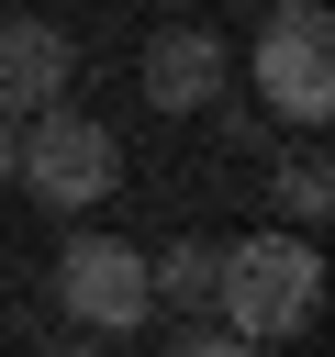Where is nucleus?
<instances>
[{"instance_id": "7", "label": "nucleus", "mask_w": 335, "mask_h": 357, "mask_svg": "<svg viewBox=\"0 0 335 357\" xmlns=\"http://www.w3.org/2000/svg\"><path fill=\"white\" fill-rule=\"evenodd\" d=\"M145 279H156V301H179V312H190V301H212V279H223V245H212V234H179L168 257H145Z\"/></svg>"}, {"instance_id": "8", "label": "nucleus", "mask_w": 335, "mask_h": 357, "mask_svg": "<svg viewBox=\"0 0 335 357\" xmlns=\"http://www.w3.org/2000/svg\"><path fill=\"white\" fill-rule=\"evenodd\" d=\"M268 190H279V212H290V223H302V234H313V223H324V212H335V167H324V145H290V156H279V178H268Z\"/></svg>"}, {"instance_id": "2", "label": "nucleus", "mask_w": 335, "mask_h": 357, "mask_svg": "<svg viewBox=\"0 0 335 357\" xmlns=\"http://www.w3.org/2000/svg\"><path fill=\"white\" fill-rule=\"evenodd\" d=\"M11 178H22L45 212H89V201H112L123 145H112V123H89V112H67V100H34V123L11 134Z\"/></svg>"}, {"instance_id": "4", "label": "nucleus", "mask_w": 335, "mask_h": 357, "mask_svg": "<svg viewBox=\"0 0 335 357\" xmlns=\"http://www.w3.org/2000/svg\"><path fill=\"white\" fill-rule=\"evenodd\" d=\"M56 290H67V324H78V335H134V324L156 312V279H145V257H134L123 234H67Z\"/></svg>"}, {"instance_id": "1", "label": "nucleus", "mask_w": 335, "mask_h": 357, "mask_svg": "<svg viewBox=\"0 0 335 357\" xmlns=\"http://www.w3.org/2000/svg\"><path fill=\"white\" fill-rule=\"evenodd\" d=\"M212 324L234 335V346H290V335H313L324 324V257H313V234L290 223V234H246V245H223V279H212Z\"/></svg>"}, {"instance_id": "5", "label": "nucleus", "mask_w": 335, "mask_h": 357, "mask_svg": "<svg viewBox=\"0 0 335 357\" xmlns=\"http://www.w3.org/2000/svg\"><path fill=\"white\" fill-rule=\"evenodd\" d=\"M223 33H201V22H168V33H145V100L179 123V112H201L212 89H223Z\"/></svg>"}, {"instance_id": "3", "label": "nucleus", "mask_w": 335, "mask_h": 357, "mask_svg": "<svg viewBox=\"0 0 335 357\" xmlns=\"http://www.w3.org/2000/svg\"><path fill=\"white\" fill-rule=\"evenodd\" d=\"M257 89H268V112L302 123V134L335 112V22H324L313 0H279V22L257 33Z\"/></svg>"}, {"instance_id": "10", "label": "nucleus", "mask_w": 335, "mask_h": 357, "mask_svg": "<svg viewBox=\"0 0 335 357\" xmlns=\"http://www.w3.org/2000/svg\"><path fill=\"white\" fill-rule=\"evenodd\" d=\"M268 11H279V0H268Z\"/></svg>"}, {"instance_id": "9", "label": "nucleus", "mask_w": 335, "mask_h": 357, "mask_svg": "<svg viewBox=\"0 0 335 357\" xmlns=\"http://www.w3.org/2000/svg\"><path fill=\"white\" fill-rule=\"evenodd\" d=\"M0 178H11V112H0Z\"/></svg>"}, {"instance_id": "6", "label": "nucleus", "mask_w": 335, "mask_h": 357, "mask_svg": "<svg viewBox=\"0 0 335 357\" xmlns=\"http://www.w3.org/2000/svg\"><path fill=\"white\" fill-rule=\"evenodd\" d=\"M78 78V45L56 22H0V112H34V100H67Z\"/></svg>"}]
</instances>
